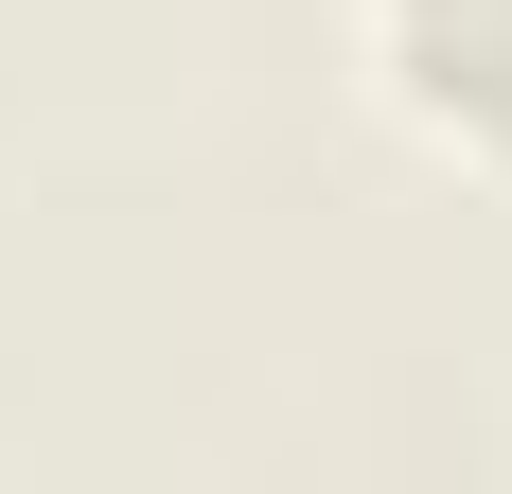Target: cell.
Segmentation results:
<instances>
[{"label":"cell","instance_id":"cell-1","mask_svg":"<svg viewBox=\"0 0 512 494\" xmlns=\"http://www.w3.org/2000/svg\"><path fill=\"white\" fill-rule=\"evenodd\" d=\"M371 53L442 142L512 159V0H371Z\"/></svg>","mask_w":512,"mask_h":494}]
</instances>
